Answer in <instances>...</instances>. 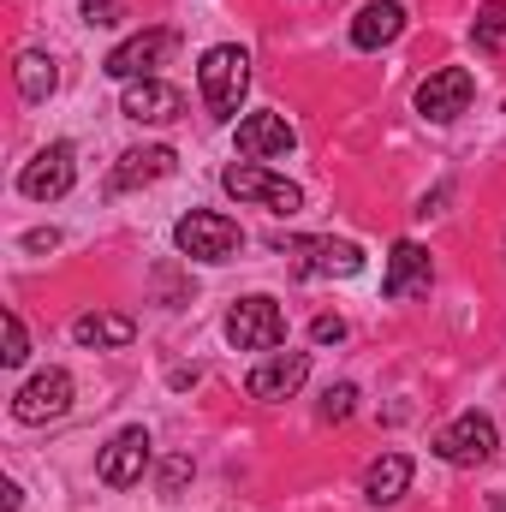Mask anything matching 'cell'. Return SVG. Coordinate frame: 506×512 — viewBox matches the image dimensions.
I'll return each instance as SVG.
<instances>
[{
	"instance_id": "1",
	"label": "cell",
	"mask_w": 506,
	"mask_h": 512,
	"mask_svg": "<svg viewBox=\"0 0 506 512\" xmlns=\"http://www.w3.org/2000/svg\"><path fill=\"white\" fill-rule=\"evenodd\" d=\"M197 90H203V108H209L215 120H239V102H245V90H251V54H245L239 42L209 48L203 66H197Z\"/></svg>"
},
{
	"instance_id": "2",
	"label": "cell",
	"mask_w": 506,
	"mask_h": 512,
	"mask_svg": "<svg viewBox=\"0 0 506 512\" xmlns=\"http://www.w3.org/2000/svg\"><path fill=\"white\" fill-rule=\"evenodd\" d=\"M221 185H227V197L256 203V209H268V215H298V209H304V191H298L292 179L268 173L262 161H233V167L221 173Z\"/></svg>"
},
{
	"instance_id": "3",
	"label": "cell",
	"mask_w": 506,
	"mask_h": 512,
	"mask_svg": "<svg viewBox=\"0 0 506 512\" xmlns=\"http://www.w3.org/2000/svg\"><path fill=\"white\" fill-rule=\"evenodd\" d=\"M173 245L191 256V262H233L239 245H245V233H239V221H233V215L191 209V215L173 227Z\"/></svg>"
},
{
	"instance_id": "4",
	"label": "cell",
	"mask_w": 506,
	"mask_h": 512,
	"mask_svg": "<svg viewBox=\"0 0 506 512\" xmlns=\"http://www.w3.org/2000/svg\"><path fill=\"white\" fill-rule=\"evenodd\" d=\"M280 251L292 262V274H304V280H352V274H364V251L352 239H286Z\"/></svg>"
},
{
	"instance_id": "5",
	"label": "cell",
	"mask_w": 506,
	"mask_h": 512,
	"mask_svg": "<svg viewBox=\"0 0 506 512\" xmlns=\"http://www.w3.org/2000/svg\"><path fill=\"white\" fill-rule=\"evenodd\" d=\"M227 340H233L239 352H274V346L286 340V310H280L268 292L239 298V304L227 310Z\"/></svg>"
},
{
	"instance_id": "6",
	"label": "cell",
	"mask_w": 506,
	"mask_h": 512,
	"mask_svg": "<svg viewBox=\"0 0 506 512\" xmlns=\"http://www.w3.org/2000/svg\"><path fill=\"white\" fill-rule=\"evenodd\" d=\"M495 453H501V435H495V423H489L483 411H459V417L435 435V459H447V465H459V471L489 465Z\"/></svg>"
},
{
	"instance_id": "7",
	"label": "cell",
	"mask_w": 506,
	"mask_h": 512,
	"mask_svg": "<svg viewBox=\"0 0 506 512\" xmlns=\"http://www.w3.org/2000/svg\"><path fill=\"white\" fill-rule=\"evenodd\" d=\"M471 96H477V78H471L465 66H441V72H429V78L417 84V114H423L429 126H453V120L471 108Z\"/></svg>"
},
{
	"instance_id": "8",
	"label": "cell",
	"mask_w": 506,
	"mask_h": 512,
	"mask_svg": "<svg viewBox=\"0 0 506 512\" xmlns=\"http://www.w3.org/2000/svg\"><path fill=\"white\" fill-rule=\"evenodd\" d=\"M72 185H78V155H72V143L36 149V155L24 161V173H18V191H24L30 203H54V197H66Z\"/></svg>"
},
{
	"instance_id": "9",
	"label": "cell",
	"mask_w": 506,
	"mask_h": 512,
	"mask_svg": "<svg viewBox=\"0 0 506 512\" xmlns=\"http://www.w3.org/2000/svg\"><path fill=\"white\" fill-rule=\"evenodd\" d=\"M173 30H137V36H126L108 60H102V72L108 78H120V84H137V78H155V66L173 54Z\"/></svg>"
},
{
	"instance_id": "10",
	"label": "cell",
	"mask_w": 506,
	"mask_h": 512,
	"mask_svg": "<svg viewBox=\"0 0 506 512\" xmlns=\"http://www.w3.org/2000/svg\"><path fill=\"white\" fill-rule=\"evenodd\" d=\"M66 411H72V376L66 370H42V376H30L12 393V417L18 423H54Z\"/></svg>"
},
{
	"instance_id": "11",
	"label": "cell",
	"mask_w": 506,
	"mask_h": 512,
	"mask_svg": "<svg viewBox=\"0 0 506 512\" xmlns=\"http://www.w3.org/2000/svg\"><path fill=\"white\" fill-rule=\"evenodd\" d=\"M143 471H149V429L131 423V429H120V435L102 447L96 477H102L108 489H131V483H143Z\"/></svg>"
},
{
	"instance_id": "12",
	"label": "cell",
	"mask_w": 506,
	"mask_h": 512,
	"mask_svg": "<svg viewBox=\"0 0 506 512\" xmlns=\"http://www.w3.org/2000/svg\"><path fill=\"white\" fill-rule=\"evenodd\" d=\"M120 114L137 120V126H173L185 114V90L179 84H161V78H137V84H126V96H120Z\"/></svg>"
},
{
	"instance_id": "13",
	"label": "cell",
	"mask_w": 506,
	"mask_h": 512,
	"mask_svg": "<svg viewBox=\"0 0 506 512\" xmlns=\"http://www.w3.org/2000/svg\"><path fill=\"white\" fill-rule=\"evenodd\" d=\"M304 382H310V352H268L251 370L245 387H251V399H268L274 405V399H292Z\"/></svg>"
},
{
	"instance_id": "14",
	"label": "cell",
	"mask_w": 506,
	"mask_h": 512,
	"mask_svg": "<svg viewBox=\"0 0 506 512\" xmlns=\"http://www.w3.org/2000/svg\"><path fill=\"white\" fill-rule=\"evenodd\" d=\"M298 149V131L286 126V114H245L239 120V155L245 161H280Z\"/></svg>"
},
{
	"instance_id": "15",
	"label": "cell",
	"mask_w": 506,
	"mask_h": 512,
	"mask_svg": "<svg viewBox=\"0 0 506 512\" xmlns=\"http://www.w3.org/2000/svg\"><path fill=\"white\" fill-rule=\"evenodd\" d=\"M429 280H435V268H429V251L423 245H411V239H399L393 251H387V274H381V292L399 304V298H417V292H429Z\"/></svg>"
},
{
	"instance_id": "16",
	"label": "cell",
	"mask_w": 506,
	"mask_h": 512,
	"mask_svg": "<svg viewBox=\"0 0 506 512\" xmlns=\"http://www.w3.org/2000/svg\"><path fill=\"white\" fill-rule=\"evenodd\" d=\"M179 167V155L167 149V143H143V149H126L120 155V167L108 173V191L120 197V191H137V185H155V179H167Z\"/></svg>"
},
{
	"instance_id": "17",
	"label": "cell",
	"mask_w": 506,
	"mask_h": 512,
	"mask_svg": "<svg viewBox=\"0 0 506 512\" xmlns=\"http://www.w3.org/2000/svg\"><path fill=\"white\" fill-rule=\"evenodd\" d=\"M72 340L90 346V352H126L131 340H137V322L120 316V310H84L72 322Z\"/></svg>"
},
{
	"instance_id": "18",
	"label": "cell",
	"mask_w": 506,
	"mask_h": 512,
	"mask_svg": "<svg viewBox=\"0 0 506 512\" xmlns=\"http://www.w3.org/2000/svg\"><path fill=\"white\" fill-rule=\"evenodd\" d=\"M399 30H405V6H399V0H370V6L352 18V42H358L364 54L399 42Z\"/></svg>"
},
{
	"instance_id": "19",
	"label": "cell",
	"mask_w": 506,
	"mask_h": 512,
	"mask_svg": "<svg viewBox=\"0 0 506 512\" xmlns=\"http://www.w3.org/2000/svg\"><path fill=\"white\" fill-rule=\"evenodd\" d=\"M405 489H411V459L405 453H381L376 465L364 471V501L370 507H393Z\"/></svg>"
},
{
	"instance_id": "20",
	"label": "cell",
	"mask_w": 506,
	"mask_h": 512,
	"mask_svg": "<svg viewBox=\"0 0 506 512\" xmlns=\"http://www.w3.org/2000/svg\"><path fill=\"white\" fill-rule=\"evenodd\" d=\"M54 90H60V66H54L48 54H36V48L18 54V96H24V102H48Z\"/></svg>"
},
{
	"instance_id": "21",
	"label": "cell",
	"mask_w": 506,
	"mask_h": 512,
	"mask_svg": "<svg viewBox=\"0 0 506 512\" xmlns=\"http://www.w3.org/2000/svg\"><path fill=\"white\" fill-rule=\"evenodd\" d=\"M352 411H358V387H352V382L328 387V393H322V405H316V417H322V423H346Z\"/></svg>"
},
{
	"instance_id": "22",
	"label": "cell",
	"mask_w": 506,
	"mask_h": 512,
	"mask_svg": "<svg viewBox=\"0 0 506 512\" xmlns=\"http://www.w3.org/2000/svg\"><path fill=\"white\" fill-rule=\"evenodd\" d=\"M0 358H6V370H18L30 358V334H24V316L18 310H6V352Z\"/></svg>"
},
{
	"instance_id": "23",
	"label": "cell",
	"mask_w": 506,
	"mask_h": 512,
	"mask_svg": "<svg viewBox=\"0 0 506 512\" xmlns=\"http://www.w3.org/2000/svg\"><path fill=\"white\" fill-rule=\"evenodd\" d=\"M501 36H506V0H489V6L477 12V42H489V48H495Z\"/></svg>"
},
{
	"instance_id": "24",
	"label": "cell",
	"mask_w": 506,
	"mask_h": 512,
	"mask_svg": "<svg viewBox=\"0 0 506 512\" xmlns=\"http://www.w3.org/2000/svg\"><path fill=\"white\" fill-rule=\"evenodd\" d=\"M310 340H316V346H340V340H346V322H340V316H316V322H310Z\"/></svg>"
},
{
	"instance_id": "25",
	"label": "cell",
	"mask_w": 506,
	"mask_h": 512,
	"mask_svg": "<svg viewBox=\"0 0 506 512\" xmlns=\"http://www.w3.org/2000/svg\"><path fill=\"white\" fill-rule=\"evenodd\" d=\"M84 24H120V6L114 0H84Z\"/></svg>"
},
{
	"instance_id": "26",
	"label": "cell",
	"mask_w": 506,
	"mask_h": 512,
	"mask_svg": "<svg viewBox=\"0 0 506 512\" xmlns=\"http://www.w3.org/2000/svg\"><path fill=\"white\" fill-rule=\"evenodd\" d=\"M185 477H191V459H167V471H161L167 495H179V489H185Z\"/></svg>"
},
{
	"instance_id": "27",
	"label": "cell",
	"mask_w": 506,
	"mask_h": 512,
	"mask_svg": "<svg viewBox=\"0 0 506 512\" xmlns=\"http://www.w3.org/2000/svg\"><path fill=\"white\" fill-rule=\"evenodd\" d=\"M60 245V233L54 227H36V233H24V251H54Z\"/></svg>"
},
{
	"instance_id": "28",
	"label": "cell",
	"mask_w": 506,
	"mask_h": 512,
	"mask_svg": "<svg viewBox=\"0 0 506 512\" xmlns=\"http://www.w3.org/2000/svg\"><path fill=\"white\" fill-rule=\"evenodd\" d=\"M24 507V495H18V483H6V489H0V512H18Z\"/></svg>"
},
{
	"instance_id": "29",
	"label": "cell",
	"mask_w": 506,
	"mask_h": 512,
	"mask_svg": "<svg viewBox=\"0 0 506 512\" xmlns=\"http://www.w3.org/2000/svg\"><path fill=\"white\" fill-rule=\"evenodd\" d=\"M489 512H506V501H501V495H495V501H489Z\"/></svg>"
}]
</instances>
